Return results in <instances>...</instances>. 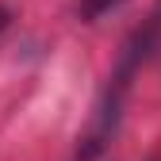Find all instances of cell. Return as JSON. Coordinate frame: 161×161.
Instances as JSON below:
<instances>
[{"label":"cell","mask_w":161,"mask_h":161,"mask_svg":"<svg viewBox=\"0 0 161 161\" xmlns=\"http://www.w3.org/2000/svg\"><path fill=\"white\" fill-rule=\"evenodd\" d=\"M127 0H80L77 4V15L85 19V23H96V19H104L108 12H115V8H123Z\"/></svg>","instance_id":"7a4b0ae2"},{"label":"cell","mask_w":161,"mask_h":161,"mask_svg":"<svg viewBox=\"0 0 161 161\" xmlns=\"http://www.w3.org/2000/svg\"><path fill=\"white\" fill-rule=\"evenodd\" d=\"M157 46H161V0H153L150 15L130 31V38L123 42V50H119L115 65H111V73L104 80V92H100V100H96V111H92L88 127H85V134H80V142H77L73 161H96L111 146L119 123H123V108H127V96L134 88V77L157 54Z\"/></svg>","instance_id":"6da1fadb"}]
</instances>
